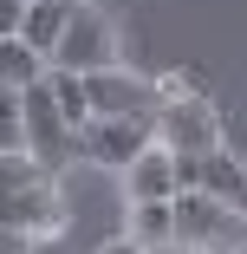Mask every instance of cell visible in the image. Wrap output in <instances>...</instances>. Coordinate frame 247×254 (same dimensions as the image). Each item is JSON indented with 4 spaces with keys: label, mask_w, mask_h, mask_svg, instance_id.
Listing matches in <instances>:
<instances>
[{
    "label": "cell",
    "mask_w": 247,
    "mask_h": 254,
    "mask_svg": "<svg viewBox=\"0 0 247 254\" xmlns=\"http://www.w3.org/2000/svg\"><path fill=\"white\" fill-rule=\"evenodd\" d=\"M169 209H176V241L195 254H241L247 248V215H234L228 202H215L202 189H182Z\"/></svg>",
    "instance_id": "obj_1"
},
{
    "label": "cell",
    "mask_w": 247,
    "mask_h": 254,
    "mask_svg": "<svg viewBox=\"0 0 247 254\" xmlns=\"http://www.w3.org/2000/svg\"><path fill=\"white\" fill-rule=\"evenodd\" d=\"M150 143H156V111H150V118H91V124L78 130V157H85L91 170L124 176Z\"/></svg>",
    "instance_id": "obj_2"
},
{
    "label": "cell",
    "mask_w": 247,
    "mask_h": 254,
    "mask_svg": "<svg viewBox=\"0 0 247 254\" xmlns=\"http://www.w3.org/2000/svg\"><path fill=\"white\" fill-rule=\"evenodd\" d=\"M111 65H117V20L78 0V13H72L59 53H52V72H78V78H91V72H111Z\"/></svg>",
    "instance_id": "obj_3"
},
{
    "label": "cell",
    "mask_w": 247,
    "mask_h": 254,
    "mask_svg": "<svg viewBox=\"0 0 247 254\" xmlns=\"http://www.w3.org/2000/svg\"><path fill=\"white\" fill-rule=\"evenodd\" d=\"M156 143L176 150V157H208V150H221V111L208 105V91L156 105Z\"/></svg>",
    "instance_id": "obj_4"
},
{
    "label": "cell",
    "mask_w": 247,
    "mask_h": 254,
    "mask_svg": "<svg viewBox=\"0 0 247 254\" xmlns=\"http://www.w3.org/2000/svg\"><path fill=\"white\" fill-rule=\"evenodd\" d=\"M20 118H26V150L52 170V176H65V163L78 157V130L59 118V105H52V91H46V78L33 85V91H20Z\"/></svg>",
    "instance_id": "obj_5"
},
{
    "label": "cell",
    "mask_w": 247,
    "mask_h": 254,
    "mask_svg": "<svg viewBox=\"0 0 247 254\" xmlns=\"http://www.w3.org/2000/svg\"><path fill=\"white\" fill-rule=\"evenodd\" d=\"M85 98H91V118H150L156 111V78H143L130 65H111V72L85 78Z\"/></svg>",
    "instance_id": "obj_6"
},
{
    "label": "cell",
    "mask_w": 247,
    "mask_h": 254,
    "mask_svg": "<svg viewBox=\"0 0 247 254\" xmlns=\"http://www.w3.org/2000/svg\"><path fill=\"white\" fill-rule=\"evenodd\" d=\"M0 222H7L13 235H26V241H52V235H65V195H59V183H33V189H13V195H0Z\"/></svg>",
    "instance_id": "obj_7"
},
{
    "label": "cell",
    "mask_w": 247,
    "mask_h": 254,
    "mask_svg": "<svg viewBox=\"0 0 247 254\" xmlns=\"http://www.w3.org/2000/svg\"><path fill=\"white\" fill-rule=\"evenodd\" d=\"M117 183H124V209H130V202H176V195H182V183H176V150L150 143Z\"/></svg>",
    "instance_id": "obj_8"
},
{
    "label": "cell",
    "mask_w": 247,
    "mask_h": 254,
    "mask_svg": "<svg viewBox=\"0 0 247 254\" xmlns=\"http://www.w3.org/2000/svg\"><path fill=\"white\" fill-rule=\"evenodd\" d=\"M72 13H78V0H26V20H20V39L33 46V53L52 65V53H59V39H65V26H72Z\"/></svg>",
    "instance_id": "obj_9"
},
{
    "label": "cell",
    "mask_w": 247,
    "mask_h": 254,
    "mask_svg": "<svg viewBox=\"0 0 247 254\" xmlns=\"http://www.w3.org/2000/svg\"><path fill=\"white\" fill-rule=\"evenodd\" d=\"M202 195H215V202H228L234 215H247V163L234 157L228 143L202 157Z\"/></svg>",
    "instance_id": "obj_10"
},
{
    "label": "cell",
    "mask_w": 247,
    "mask_h": 254,
    "mask_svg": "<svg viewBox=\"0 0 247 254\" xmlns=\"http://www.w3.org/2000/svg\"><path fill=\"white\" fill-rule=\"evenodd\" d=\"M124 235H130L143 254L176 248V209H169V202H130V209H124Z\"/></svg>",
    "instance_id": "obj_11"
},
{
    "label": "cell",
    "mask_w": 247,
    "mask_h": 254,
    "mask_svg": "<svg viewBox=\"0 0 247 254\" xmlns=\"http://www.w3.org/2000/svg\"><path fill=\"white\" fill-rule=\"evenodd\" d=\"M46 72H52V65H46L26 39H0V85H7V91H33Z\"/></svg>",
    "instance_id": "obj_12"
},
{
    "label": "cell",
    "mask_w": 247,
    "mask_h": 254,
    "mask_svg": "<svg viewBox=\"0 0 247 254\" xmlns=\"http://www.w3.org/2000/svg\"><path fill=\"white\" fill-rule=\"evenodd\" d=\"M46 91H52V105H59V118H65L72 130L91 124V98H85V78H78V72H46Z\"/></svg>",
    "instance_id": "obj_13"
},
{
    "label": "cell",
    "mask_w": 247,
    "mask_h": 254,
    "mask_svg": "<svg viewBox=\"0 0 247 254\" xmlns=\"http://www.w3.org/2000/svg\"><path fill=\"white\" fill-rule=\"evenodd\" d=\"M33 183H59L52 170H46L33 150H13V157H0V195H13V189H33Z\"/></svg>",
    "instance_id": "obj_14"
},
{
    "label": "cell",
    "mask_w": 247,
    "mask_h": 254,
    "mask_svg": "<svg viewBox=\"0 0 247 254\" xmlns=\"http://www.w3.org/2000/svg\"><path fill=\"white\" fill-rule=\"evenodd\" d=\"M26 150V118H20V91L0 85V157H13Z\"/></svg>",
    "instance_id": "obj_15"
},
{
    "label": "cell",
    "mask_w": 247,
    "mask_h": 254,
    "mask_svg": "<svg viewBox=\"0 0 247 254\" xmlns=\"http://www.w3.org/2000/svg\"><path fill=\"white\" fill-rule=\"evenodd\" d=\"M20 20H26V0H0V39H20Z\"/></svg>",
    "instance_id": "obj_16"
},
{
    "label": "cell",
    "mask_w": 247,
    "mask_h": 254,
    "mask_svg": "<svg viewBox=\"0 0 247 254\" xmlns=\"http://www.w3.org/2000/svg\"><path fill=\"white\" fill-rule=\"evenodd\" d=\"M0 254H33V241H26V235H13L7 222H0Z\"/></svg>",
    "instance_id": "obj_17"
},
{
    "label": "cell",
    "mask_w": 247,
    "mask_h": 254,
    "mask_svg": "<svg viewBox=\"0 0 247 254\" xmlns=\"http://www.w3.org/2000/svg\"><path fill=\"white\" fill-rule=\"evenodd\" d=\"M91 254H143V248H137V241H130V235H111V241H98V248H91Z\"/></svg>",
    "instance_id": "obj_18"
}]
</instances>
